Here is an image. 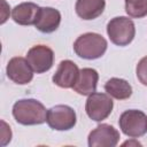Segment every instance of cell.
<instances>
[{"mask_svg":"<svg viewBox=\"0 0 147 147\" xmlns=\"http://www.w3.org/2000/svg\"><path fill=\"white\" fill-rule=\"evenodd\" d=\"M113 107L114 102L109 94L94 92L90 94L86 100L85 111L92 121L101 122L111 114Z\"/></svg>","mask_w":147,"mask_h":147,"instance_id":"obj_5","label":"cell"},{"mask_svg":"<svg viewBox=\"0 0 147 147\" xmlns=\"http://www.w3.org/2000/svg\"><path fill=\"white\" fill-rule=\"evenodd\" d=\"M107 34L116 46H126L132 42L136 36V26L131 18L116 16L107 24Z\"/></svg>","mask_w":147,"mask_h":147,"instance_id":"obj_3","label":"cell"},{"mask_svg":"<svg viewBox=\"0 0 147 147\" xmlns=\"http://www.w3.org/2000/svg\"><path fill=\"white\" fill-rule=\"evenodd\" d=\"M13 116L22 125H39L46 122L47 110L36 99H21L13 106Z\"/></svg>","mask_w":147,"mask_h":147,"instance_id":"obj_1","label":"cell"},{"mask_svg":"<svg viewBox=\"0 0 147 147\" xmlns=\"http://www.w3.org/2000/svg\"><path fill=\"white\" fill-rule=\"evenodd\" d=\"M26 60L36 74H44L53 67L54 52L46 45H36L28 51Z\"/></svg>","mask_w":147,"mask_h":147,"instance_id":"obj_7","label":"cell"},{"mask_svg":"<svg viewBox=\"0 0 147 147\" xmlns=\"http://www.w3.org/2000/svg\"><path fill=\"white\" fill-rule=\"evenodd\" d=\"M119 132L110 124H100L88 134L90 147H115L119 141Z\"/></svg>","mask_w":147,"mask_h":147,"instance_id":"obj_9","label":"cell"},{"mask_svg":"<svg viewBox=\"0 0 147 147\" xmlns=\"http://www.w3.org/2000/svg\"><path fill=\"white\" fill-rule=\"evenodd\" d=\"M99 80V74L93 68H83L79 70V76L76 84L74 85V91L80 95H90L95 92Z\"/></svg>","mask_w":147,"mask_h":147,"instance_id":"obj_12","label":"cell"},{"mask_svg":"<svg viewBox=\"0 0 147 147\" xmlns=\"http://www.w3.org/2000/svg\"><path fill=\"white\" fill-rule=\"evenodd\" d=\"M125 11L133 18L147 16V0H125Z\"/></svg>","mask_w":147,"mask_h":147,"instance_id":"obj_16","label":"cell"},{"mask_svg":"<svg viewBox=\"0 0 147 147\" xmlns=\"http://www.w3.org/2000/svg\"><path fill=\"white\" fill-rule=\"evenodd\" d=\"M106 7V0H77L75 5L76 14L85 20H94L99 17Z\"/></svg>","mask_w":147,"mask_h":147,"instance_id":"obj_14","label":"cell"},{"mask_svg":"<svg viewBox=\"0 0 147 147\" xmlns=\"http://www.w3.org/2000/svg\"><path fill=\"white\" fill-rule=\"evenodd\" d=\"M40 7L33 2H22L11 10V18L20 25L36 24Z\"/></svg>","mask_w":147,"mask_h":147,"instance_id":"obj_13","label":"cell"},{"mask_svg":"<svg viewBox=\"0 0 147 147\" xmlns=\"http://www.w3.org/2000/svg\"><path fill=\"white\" fill-rule=\"evenodd\" d=\"M136 74H137V78L139 79V82L147 86V56H144L137 64L136 68Z\"/></svg>","mask_w":147,"mask_h":147,"instance_id":"obj_17","label":"cell"},{"mask_svg":"<svg viewBox=\"0 0 147 147\" xmlns=\"http://www.w3.org/2000/svg\"><path fill=\"white\" fill-rule=\"evenodd\" d=\"M107 47V40L95 32L83 33L74 42L75 53L85 60H95L101 57L106 53Z\"/></svg>","mask_w":147,"mask_h":147,"instance_id":"obj_2","label":"cell"},{"mask_svg":"<svg viewBox=\"0 0 147 147\" xmlns=\"http://www.w3.org/2000/svg\"><path fill=\"white\" fill-rule=\"evenodd\" d=\"M78 76L79 69L77 64L71 60H63L59 63L52 80L61 88H72L77 82Z\"/></svg>","mask_w":147,"mask_h":147,"instance_id":"obj_10","label":"cell"},{"mask_svg":"<svg viewBox=\"0 0 147 147\" xmlns=\"http://www.w3.org/2000/svg\"><path fill=\"white\" fill-rule=\"evenodd\" d=\"M105 91L111 98L117 100H126L132 95V86L123 78L113 77L105 84Z\"/></svg>","mask_w":147,"mask_h":147,"instance_id":"obj_15","label":"cell"},{"mask_svg":"<svg viewBox=\"0 0 147 147\" xmlns=\"http://www.w3.org/2000/svg\"><path fill=\"white\" fill-rule=\"evenodd\" d=\"M1 124L3 125L2 133H1V138H2L1 145H2V146H5V145H7V144L10 141V139H11V131H10V127H9V126H7V124H6L3 121L1 122Z\"/></svg>","mask_w":147,"mask_h":147,"instance_id":"obj_18","label":"cell"},{"mask_svg":"<svg viewBox=\"0 0 147 147\" xmlns=\"http://www.w3.org/2000/svg\"><path fill=\"white\" fill-rule=\"evenodd\" d=\"M61 23V13L53 7H40L36 29L42 33H52L57 30Z\"/></svg>","mask_w":147,"mask_h":147,"instance_id":"obj_11","label":"cell"},{"mask_svg":"<svg viewBox=\"0 0 147 147\" xmlns=\"http://www.w3.org/2000/svg\"><path fill=\"white\" fill-rule=\"evenodd\" d=\"M33 70L26 59L22 56L11 57L6 67L7 77L18 85H25L33 78Z\"/></svg>","mask_w":147,"mask_h":147,"instance_id":"obj_8","label":"cell"},{"mask_svg":"<svg viewBox=\"0 0 147 147\" xmlns=\"http://www.w3.org/2000/svg\"><path fill=\"white\" fill-rule=\"evenodd\" d=\"M126 145H129V146H141V144L139 142V141H137V140H133V141H125L124 144H123V146H126Z\"/></svg>","mask_w":147,"mask_h":147,"instance_id":"obj_19","label":"cell"},{"mask_svg":"<svg viewBox=\"0 0 147 147\" xmlns=\"http://www.w3.org/2000/svg\"><path fill=\"white\" fill-rule=\"evenodd\" d=\"M48 126L56 131H68L76 125L77 117L75 110L67 105H56L47 110Z\"/></svg>","mask_w":147,"mask_h":147,"instance_id":"obj_6","label":"cell"},{"mask_svg":"<svg viewBox=\"0 0 147 147\" xmlns=\"http://www.w3.org/2000/svg\"><path fill=\"white\" fill-rule=\"evenodd\" d=\"M121 131L130 138H139L147 133V115L138 109L122 113L118 119Z\"/></svg>","mask_w":147,"mask_h":147,"instance_id":"obj_4","label":"cell"}]
</instances>
